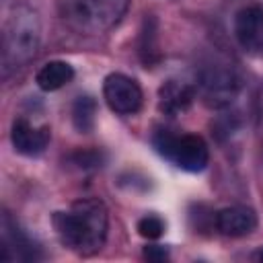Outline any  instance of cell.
Returning a JSON list of instances; mask_svg holds the SVG:
<instances>
[{
    "label": "cell",
    "instance_id": "1",
    "mask_svg": "<svg viewBox=\"0 0 263 263\" xmlns=\"http://www.w3.org/2000/svg\"><path fill=\"white\" fill-rule=\"evenodd\" d=\"M53 228L60 242L80 257L97 255L109 232V212L97 197L76 199L68 210L55 212Z\"/></svg>",
    "mask_w": 263,
    "mask_h": 263
},
{
    "label": "cell",
    "instance_id": "2",
    "mask_svg": "<svg viewBox=\"0 0 263 263\" xmlns=\"http://www.w3.org/2000/svg\"><path fill=\"white\" fill-rule=\"evenodd\" d=\"M41 45V16L27 2H14L2 23V74L29 64Z\"/></svg>",
    "mask_w": 263,
    "mask_h": 263
},
{
    "label": "cell",
    "instance_id": "3",
    "mask_svg": "<svg viewBox=\"0 0 263 263\" xmlns=\"http://www.w3.org/2000/svg\"><path fill=\"white\" fill-rule=\"evenodd\" d=\"M129 8V0H60L62 21L80 35H103L117 27Z\"/></svg>",
    "mask_w": 263,
    "mask_h": 263
},
{
    "label": "cell",
    "instance_id": "4",
    "mask_svg": "<svg viewBox=\"0 0 263 263\" xmlns=\"http://www.w3.org/2000/svg\"><path fill=\"white\" fill-rule=\"evenodd\" d=\"M152 146L162 158L187 173H199L210 162V148L197 134L160 127L152 134Z\"/></svg>",
    "mask_w": 263,
    "mask_h": 263
},
{
    "label": "cell",
    "instance_id": "5",
    "mask_svg": "<svg viewBox=\"0 0 263 263\" xmlns=\"http://www.w3.org/2000/svg\"><path fill=\"white\" fill-rule=\"evenodd\" d=\"M197 95L212 109H228L242 90V78L232 64L210 62L197 74Z\"/></svg>",
    "mask_w": 263,
    "mask_h": 263
},
{
    "label": "cell",
    "instance_id": "6",
    "mask_svg": "<svg viewBox=\"0 0 263 263\" xmlns=\"http://www.w3.org/2000/svg\"><path fill=\"white\" fill-rule=\"evenodd\" d=\"M103 99L117 115H136L144 105V92L127 74L111 72L103 80Z\"/></svg>",
    "mask_w": 263,
    "mask_h": 263
},
{
    "label": "cell",
    "instance_id": "7",
    "mask_svg": "<svg viewBox=\"0 0 263 263\" xmlns=\"http://www.w3.org/2000/svg\"><path fill=\"white\" fill-rule=\"evenodd\" d=\"M232 33L238 47L255 58L263 55V6L247 4L234 14Z\"/></svg>",
    "mask_w": 263,
    "mask_h": 263
},
{
    "label": "cell",
    "instance_id": "8",
    "mask_svg": "<svg viewBox=\"0 0 263 263\" xmlns=\"http://www.w3.org/2000/svg\"><path fill=\"white\" fill-rule=\"evenodd\" d=\"M0 228H2L0 230V259L2 261H37V259H41V249L10 218L8 212L2 214Z\"/></svg>",
    "mask_w": 263,
    "mask_h": 263
},
{
    "label": "cell",
    "instance_id": "9",
    "mask_svg": "<svg viewBox=\"0 0 263 263\" xmlns=\"http://www.w3.org/2000/svg\"><path fill=\"white\" fill-rule=\"evenodd\" d=\"M51 140L49 125H33L25 117H16L10 125V142L23 156H39Z\"/></svg>",
    "mask_w": 263,
    "mask_h": 263
},
{
    "label": "cell",
    "instance_id": "10",
    "mask_svg": "<svg viewBox=\"0 0 263 263\" xmlns=\"http://www.w3.org/2000/svg\"><path fill=\"white\" fill-rule=\"evenodd\" d=\"M214 226L222 236L240 238L257 228V214L247 205H228L214 214Z\"/></svg>",
    "mask_w": 263,
    "mask_h": 263
},
{
    "label": "cell",
    "instance_id": "11",
    "mask_svg": "<svg viewBox=\"0 0 263 263\" xmlns=\"http://www.w3.org/2000/svg\"><path fill=\"white\" fill-rule=\"evenodd\" d=\"M195 95L197 88L193 84L171 78L158 88V109L164 115H179L191 107Z\"/></svg>",
    "mask_w": 263,
    "mask_h": 263
},
{
    "label": "cell",
    "instance_id": "12",
    "mask_svg": "<svg viewBox=\"0 0 263 263\" xmlns=\"http://www.w3.org/2000/svg\"><path fill=\"white\" fill-rule=\"evenodd\" d=\"M138 55L146 68L156 66L162 58L160 45H158V21L154 18V14H146L142 23L140 37H138Z\"/></svg>",
    "mask_w": 263,
    "mask_h": 263
},
{
    "label": "cell",
    "instance_id": "13",
    "mask_svg": "<svg viewBox=\"0 0 263 263\" xmlns=\"http://www.w3.org/2000/svg\"><path fill=\"white\" fill-rule=\"evenodd\" d=\"M72 78H74V68L64 60H51V62L43 64L35 74L37 86L45 92L66 86L68 82H72Z\"/></svg>",
    "mask_w": 263,
    "mask_h": 263
},
{
    "label": "cell",
    "instance_id": "14",
    "mask_svg": "<svg viewBox=\"0 0 263 263\" xmlns=\"http://www.w3.org/2000/svg\"><path fill=\"white\" fill-rule=\"evenodd\" d=\"M97 121V101L90 95H80L72 105V123L80 134L92 132Z\"/></svg>",
    "mask_w": 263,
    "mask_h": 263
},
{
    "label": "cell",
    "instance_id": "15",
    "mask_svg": "<svg viewBox=\"0 0 263 263\" xmlns=\"http://www.w3.org/2000/svg\"><path fill=\"white\" fill-rule=\"evenodd\" d=\"M136 230L142 238H148V240H156L162 236L164 232V222L162 218L154 216V214H148V216H142L136 224Z\"/></svg>",
    "mask_w": 263,
    "mask_h": 263
},
{
    "label": "cell",
    "instance_id": "16",
    "mask_svg": "<svg viewBox=\"0 0 263 263\" xmlns=\"http://www.w3.org/2000/svg\"><path fill=\"white\" fill-rule=\"evenodd\" d=\"M70 162L76 164L78 168L86 171V168H97V166H101L103 156H101V152H97V150H76V152L70 156Z\"/></svg>",
    "mask_w": 263,
    "mask_h": 263
},
{
    "label": "cell",
    "instance_id": "17",
    "mask_svg": "<svg viewBox=\"0 0 263 263\" xmlns=\"http://www.w3.org/2000/svg\"><path fill=\"white\" fill-rule=\"evenodd\" d=\"M144 257L150 259V261H164L168 257V251L164 247H160V245H148L144 249Z\"/></svg>",
    "mask_w": 263,
    "mask_h": 263
},
{
    "label": "cell",
    "instance_id": "18",
    "mask_svg": "<svg viewBox=\"0 0 263 263\" xmlns=\"http://www.w3.org/2000/svg\"><path fill=\"white\" fill-rule=\"evenodd\" d=\"M253 257H255V259H259V261H263V247H261V249H259V251H257Z\"/></svg>",
    "mask_w": 263,
    "mask_h": 263
}]
</instances>
